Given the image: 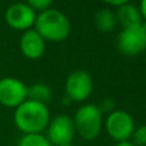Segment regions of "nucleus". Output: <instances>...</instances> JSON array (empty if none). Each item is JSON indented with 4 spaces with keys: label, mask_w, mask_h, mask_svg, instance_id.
<instances>
[{
    "label": "nucleus",
    "mask_w": 146,
    "mask_h": 146,
    "mask_svg": "<svg viewBox=\"0 0 146 146\" xmlns=\"http://www.w3.org/2000/svg\"><path fill=\"white\" fill-rule=\"evenodd\" d=\"M117 22H119V25L123 28H132L141 26L144 23L142 15L140 13V9L133 4H123L118 8L117 10Z\"/></svg>",
    "instance_id": "9b49d317"
},
{
    "label": "nucleus",
    "mask_w": 146,
    "mask_h": 146,
    "mask_svg": "<svg viewBox=\"0 0 146 146\" xmlns=\"http://www.w3.org/2000/svg\"><path fill=\"white\" fill-rule=\"evenodd\" d=\"M66 91L73 101H83L92 92V80L85 71H76L68 76L66 81Z\"/></svg>",
    "instance_id": "6e6552de"
},
{
    "label": "nucleus",
    "mask_w": 146,
    "mask_h": 146,
    "mask_svg": "<svg viewBox=\"0 0 146 146\" xmlns=\"http://www.w3.org/2000/svg\"><path fill=\"white\" fill-rule=\"evenodd\" d=\"M22 54L28 59H38L45 51V40L35 30H27L19 41Z\"/></svg>",
    "instance_id": "9d476101"
},
{
    "label": "nucleus",
    "mask_w": 146,
    "mask_h": 146,
    "mask_svg": "<svg viewBox=\"0 0 146 146\" xmlns=\"http://www.w3.org/2000/svg\"><path fill=\"white\" fill-rule=\"evenodd\" d=\"M115 146H135L133 144H129V142H127V141H124V142H118Z\"/></svg>",
    "instance_id": "aec40b11"
},
{
    "label": "nucleus",
    "mask_w": 146,
    "mask_h": 146,
    "mask_svg": "<svg viewBox=\"0 0 146 146\" xmlns=\"http://www.w3.org/2000/svg\"><path fill=\"white\" fill-rule=\"evenodd\" d=\"M49 109L46 104L33 100H26L15 108V126L25 135L40 133L49 124Z\"/></svg>",
    "instance_id": "f257e3e1"
},
{
    "label": "nucleus",
    "mask_w": 146,
    "mask_h": 146,
    "mask_svg": "<svg viewBox=\"0 0 146 146\" xmlns=\"http://www.w3.org/2000/svg\"><path fill=\"white\" fill-rule=\"evenodd\" d=\"M99 110L103 113V111H110L111 109L114 108V103L113 100H110V99H104L103 101H101L100 106H98Z\"/></svg>",
    "instance_id": "f3484780"
},
{
    "label": "nucleus",
    "mask_w": 146,
    "mask_h": 146,
    "mask_svg": "<svg viewBox=\"0 0 146 146\" xmlns=\"http://www.w3.org/2000/svg\"><path fill=\"white\" fill-rule=\"evenodd\" d=\"M108 135L118 142H124L132 136L135 123L132 117L123 110H114L108 115L105 122Z\"/></svg>",
    "instance_id": "39448f33"
},
{
    "label": "nucleus",
    "mask_w": 146,
    "mask_h": 146,
    "mask_svg": "<svg viewBox=\"0 0 146 146\" xmlns=\"http://www.w3.org/2000/svg\"><path fill=\"white\" fill-rule=\"evenodd\" d=\"M53 0H27V5H30L33 10H46L50 7Z\"/></svg>",
    "instance_id": "dca6fc26"
},
{
    "label": "nucleus",
    "mask_w": 146,
    "mask_h": 146,
    "mask_svg": "<svg viewBox=\"0 0 146 146\" xmlns=\"http://www.w3.org/2000/svg\"><path fill=\"white\" fill-rule=\"evenodd\" d=\"M103 1L108 3V4H110V5H117V7H121V5L129 3V0H103Z\"/></svg>",
    "instance_id": "a211bd4d"
},
{
    "label": "nucleus",
    "mask_w": 146,
    "mask_h": 146,
    "mask_svg": "<svg viewBox=\"0 0 146 146\" xmlns=\"http://www.w3.org/2000/svg\"><path fill=\"white\" fill-rule=\"evenodd\" d=\"M60 146H72V144H64V145H60Z\"/></svg>",
    "instance_id": "412c9836"
},
{
    "label": "nucleus",
    "mask_w": 146,
    "mask_h": 146,
    "mask_svg": "<svg viewBox=\"0 0 146 146\" xmlns=\"http://www.w3.org/2000/svg\"><path fill=\"white\" fill-rule=\"evenodd\" d=\"M18 146H53L45 136L40 133L25 135L18 142Z\"/></svg>",
    "instance_id": "4468645a"
},
{
    "label": "nucleus",
    "mask_w": 146,
    "mask_h": 146,
    "mask_svg": "<svg viewBox=\"0 0 146 146\" xmlns=\"http://www.w3.org/2000/svg\"><path fill=\"white\" fill-rule=\"evenodd\" d=\"M119 51L126 55H136L146 49V22L132 28H123L117 41Z\"/></svg>",
    "instance_id": "20e7f679"
},
{
    "label": "nucleus",
    "mask_w": 146,
    "mask_h": 146,
    "mask_svg": "<svg viewBox=\"0 0 146 146\" xmlns=\"http://www.w3.org/2000/svg\"><path fill=\"white\" fill-rule=\"evenodd\" d=\"M35 10L25 3H14L9 5L5 12L7 23L18 31H27L31 26L35 25Z\"/></svg>",
    "instance_id": "0eeeda50"
},
{
    "label": "nucleus",
    "mask_w": 146,
    "mask_h": 146,
    "mask_svg": "<svg viewBox=\"0 0 146 146\" xmlns=\"http://www.w3.org/2000/svg\"><path fill=\"white\" fill-rule=\"evenodd\" d=\"M74 124L67 115H58L51 121L48 129V140L51 145L60 146L64 144H72L74 137Z\"/></svg>",
    "instance_id": "1a4fd4ad"
},
{
    "label": "nucleus",
    "mask_w": 146,
    "mask_h": 146,
    "mask_svg": "<svg viewBox=\"0 0 146 146\" xmlns=\"http://www.w3.org/2000/svg\"><path fill=\"white\" fill-rule=\"evenodd\" d=\"M27 98L28 100H33L37 103L45 104L51 99V91L46 85L37 83L31 87H27Z\"/></svg>",
    "instance_id": "ddd939ff"
},
{
    "label": "nucleus",
    "mask_w": 146,
    "mask_h": 146,
    "mask_svg": "<svg viewBox=\"0 0 146 146\" xmlns=\"http://www.w3.org/2000/svg\"><path fill=\"white\" fill-rule=\"evenodd\" d=\"M132 136H133L135 144H136V145L146 146V124L139 127L137 129H135L133 133H132Z\"/></svg>",
    "instance_id": "2eb2a0df"
},
{
    "label": "nucleus",
    "mask_w": 146,
    "mask_h": 146,
    "mask_svg": "<svg viewBox=\"0 0 146 146\" xmlns=\"http://www.w3.org/2000/svg\"><path fill=\"white\" fill-rule=\"evenodd\" d=\"M74 129L82 139L94 140L99 136L103 126V115L94 104H86L77 110L73 119Z\"/></svg>",
    "instance_id": "7ed1b4c3"
},
{
    "label": "nucleus",
    "mask_w": 146,
    "mask_h": 146,
    "mask_svg": "<svg viewBox=\"0 0 146 146\" xmlns=\"http://www.w3.org/2000/svg\"><path fill=\"white\" fill-rule=\"evenodd\" d=\"M140 13L142 15V19H145L146 22V0H141L140 3Z\"/></svg>",
    "instance_id": "6ab92c4d"
},
{
    "label": "nucleus",
    "mask_w": 146,
    "mask_h": 146,
    "mask_svg": "<svg viewBox=\"0 0 146 146\" xmlns=\"http://www.w3.org/2000/svg\"><path fill=\"white\" fill-rule=\"evenodd\" d=\"M95 26L101 32H111L117 26L115 14L110 9H101L95 14Z\"/></svg>",
    "instance_id": "f8f14e48"
},
{
    "label": "nucleus",
    "mask_w": 146,
    "mask_h": 146,
    "mask_svg": "<svg viewBox=\"0 0 146 146\" xmlns=\"http://www.w3.org/2000/svg\"><path fill=\"white\" fill-rule=\"evenodd\" d=\"M27 100V86L13 77L0 80V104L8 108H17Z\"/></svg>",
    "instance_id": "423d86ee"
},
{
    "label": "nucleus",
    "mask_w": 146,
    "mask_h": 146,
    "mask_svg": "<svg viewBox=\"0 0 146 146\" xmlns=\"http://www.w3.org/2000/svg\"><path fill=\"white\" fill-rule=\"evenodd\" d=\"M36 32L46 41L60 42L68 37L71 23L66 14L56 9L42 10L35 19Z\"/></svg>",
    "instance_id": "f03ea898"
}]
</instances>
